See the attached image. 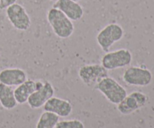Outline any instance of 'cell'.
<instances>
[{
  "mask_svg": "<svg viewBox=\"0 0 154 128\" xmlns=\"http://www.w3.org/2000/svg\"><path fill=\"white\" fill-rule=\"evenodd\" d=\"M47 19L54 32L60 38H69L73 34L75 30L73 22L59 9L53 7L49 9Z\"/></svg>",
  "mask_w": 154,
  "mask_h": 128,
  "instance_id": "obj_1",
  "label": "cell"
},
{
  "mask_svg": "<svg viewBox=\"0 0 154 128\" xmlns=\"http://www.w3.org/2000/svg\"><path fill=\"white\" fill-rule=\"evenodd\" d=\"M96 88L110 103L115 105L120 103L127 95L126 90L117 81L110 76L102 79L96 85Z\"/></svg>",
  "mask_w": 154,
  "mask_h": 128,
  "instance_id": "obj_2",
  "label": "cell"
},
{
  "mask_svg": "<svg viewBox=\"0 0 154 128\" xmlns=\"http://www.w3.org/2000/svg\"><path fill=\"white\" fill-rule=\"evenodd\" d=\"M124 31L120 25L110 23L104 27L96 37L98 44L105 52H109L110 48L123 38Z\"/></svg>",
  "mask_w": 154,
  "mask_h": 128,
  "instance_id": "obj_3",
  "label": "cell"
},
{
  "mask_svg": "<svg viewBox=\"0 0 154 128\" xmlns=\"http://www.w3.org/2000/svg\"><path fill=\"white\" fill-rule=\"evenodd\" d=\"M132 55L127 49H120L113 52H108L102 56L101 62L106 70H115L129 65Z\"/></svg>",
  "mask_w": 154,
  "mask_h": 128,
  "instance_id": "obj_4",
  "label": "cell"
},
{
  "mask_svg": "<svg viewBox=\"0 0 154 128\" xmlns=\"http://www.w3.org/2000/svg\"><path fill=\"white\" fill-rule=\"evenodd\" d=\"M78 76L87 86L92 87L108 76V72L102 64H86L80 68Z\"/></svg>",
  "mask_w": 154,
  "mask_h": 128,
  "instance_id": "obj_5",
  "label": "cell"
},
{
  "mask_svg": "<svg viewBox=\"0 0 154 128\" xmlns=\"http://www.w3.org/2000/svg\"><path fill=\"white\" fill-rule=\"evenodd\" d=\"M6 15L9 22L16 29L26 31L31 26V19L24 7L14 3L6 8Z\"/></svg>",
  "mask_w": 154,
  "mask_h": 128,
  "instance_id": "obj_6",
  "label": "cell"
},
{
  "mask_svg": "<svg viewBox=\"0 0 154 128\" xmlns=\"http://www.w3.org/2000/svg\"><path fill=\"white\" fill-rule=\"evenodd\" d=\"M152 78V73L148 69L140 67H128L123 75L124 82L134 86H147L151 82Z\"/></svg>",
  "mask_w": 154,
  "mask_h": 128,
  "instance_id": "obj_7",
  "label": "cell"
},
{
  "mask_svg": "<svg viewBox=\"0 0 154 128\" xmlns=\"http://www.w3.org/2000/svg\"><path fill=\"white\" fill-rule=\"evenodd\" d=\"M147 96L139 91H134L117 104V109L123 115H129L141 109L147 102Z\"/></svg>",
  "mask_w": 154,
  "mask_h": 128,
  "instance_id": "obj_8",
  "label": "cell"
},
{
  "mask_svg": "<svg viewBox=\"0 0 154 128\" xmlns=\"http://www.w3.org/2000/svg\"><path fill=\"white\" fill-rule=\"evenodd\" d=\"M54 88L48 81L44 82L43 86L37 88L29 97L27 103L32 109H38L43 106L47 101L54 97Z\"/></svg>",
  "mask_w": 154,
  "mask_h": 128,
  "instance_id": "obj_9",
  "label": "cell"
},
{
  "mask_svg": "<svg viewBox=\"0 0 154 128\" xmlns=\"http://www.w3.org/2000/svg\"><path fill=\"white\" fill-rule=\"evenodd\" d=\"M53 7L61 10L72 21H78L84 16V8L78 2L73 0H57Z\"/></svg>",
  "mask_w": 154,
  "mask_h": 128,
  "instance_id": "obj_10",
  "label": "cell"
},
{
  "mask_svg": "<svg viewBox=\"0 0 154 128\" xmlns=\"http://www.w3.org/2000/svg\"><path fill=\"white\" fill-rule=\"evenodd\" d=\"M43 107L45 111L53 112L62 118L69 116L72 112V105L71 102L57 97L50 98Z\"/></svg>",
  "mask_w": 154,
  "mask_h": 128,
  "instance_id": "obj_11",
  "label": "cell"
},
{
  "mask_svg": "<svg viewBox=\"0 0 154 128\" xmlns=\"http://www.w3.org/2000/svg\"><path fill=\"white\" fill-rule=\"evenodd\" d=\"M26 79V73L20 68H5L0 71V82L6 85L18 86Z\"/></svg>",
  "mask_w": 154,
  "mask_h": 128,
  "instance_id": "obj_12",
  "label": "cell"
},
{
  "mask_svg": "<svg viewBox=\"0 0 154 128\" xmlns=\"http://www.w3.org/2000/svg\"><path fill=\"white\" fill-rule=\"evenodd\" d=\"M36 90V81L27 79L14 90V97L17 104L26 103L29 96Z\"/></svg>",
  "mask_w": 154,
  "mask_h": 128,
  "instance_id": "obj_13",
  "label": "cell"
},
{
  "mask_svg": "<svg viewBox=\"0 0 154 128\" xmlns=\"http://www.w3.org/2000/svg\"><path fill=\"white\" fill-rule=\"evenodd\" d=\"M14 90L11 86L0 82V104L8 110L14 109L17 105Z\"/></svg>",
  "mask_w": 154,
  "mask_h": 128,
  "instance_id": "obj_14",
  "label": "cell"
},
{
  "mask_svg": "<svg viewBox=\"0 0 154 128\" xmlns=\"http://www.w3.org/2000/svg\"><path fill=\"white\" fill-rule=\"evenodd\" d=\"M60 117L53 112L45 111L39 117L35 128H55Z\"/></svg>",
  "mask_w": 154,
  "mask_h": 128,
  "instance_id": "obj_15",
  "label": "cell"
},
{
  "mask_svg": "<svg viewBox=\"0 0 154 128\" xmlns=\"http://www.w3.org/2000/svg\"><path fill=\"white\" fill-rule=\"evenodd\" d=\"M55 128H85L84 123L78 119L59 121Z\"/></svg>",
  "mask_w": 154,
  "mask_h": 128,
  "instance_id": "obj_16",
  "label": "cell"
},
{
  "mask_svg": "<svg viewBox=\"0 0 154 128\" xmlns=\"http://www.w3.org/2000/svg\"><path fill=\"white\" fill-rule=\"evenodd\" d=\"M17 0H0V10H4L11 4L16 3Z\"/></svg>",
  "mask_w": 154,
  "mask_h": 128,
  "instance_id": "obj_17",
  "label": "cell"
},
{
  "mask_svg": "<svg viewBox=\"0 0 154 128\" xmlns=\"http://www.w3.org/2000/svg\"><path fill=\"white\" fill-rule=\"evenodd\" d=\"M73 1H78H78H81V0H73Z\"/></svg>",
  "mask_w": 154,
  "mask_h": 128,
  "instance_id": "obj_18",
  "label": "cell"
},
{
  "mask_svg": "<svg viewBox=\"0 0 154 128\" xmlns=\"http://www.w3.org/2000/svg\"><path fill=\"white\" fill-rule=\"evenodd\" d=\"M51 1H57V0H51Z\"/></svg>",
  "mask_w": 154,
  "mask_h": 128,
  "instance_id": "obj_19",
  "label": "cell"
}]
</instances>
